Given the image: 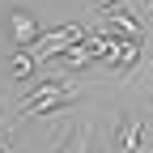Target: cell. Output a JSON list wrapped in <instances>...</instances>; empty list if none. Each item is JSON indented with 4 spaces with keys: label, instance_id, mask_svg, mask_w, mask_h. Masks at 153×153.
Listing matches in <instances>:
<instances>
[{
    "label": "cell",
    "instance_id": "obj_8",
    "mask_svg": "<svg viewBox=\"0 0 153 153\" xmlns=\"http://www.w3.org/2000/svg\"><path fill=\"white\" fill-rule=\"evenodd\" d=\"M60 153H89V128H76V132H72V140H68Z\"/></svg>",
    "mask_w": 153,
    "mask_h": 153
},
{
    "label": "cell",
    "instance_id": "obj_2",
    "mask_svg": "<svg viewBox=\"0 0 153 153\" xmlns=\"http://www.w3.org/2000/svg\"><path fill=\"white\" fill-rule=\"evenodd\" d=\"M85 34H89V26L68 22V26H60V30H43V34H38V43H34L30 51L38 55V60H60V51L72 47V43H81Z\"/></svg>",
    "mask_w": 153,
    "mask_h": 153
},
{
    "label": "cell",
    "instance_id": "obj_6",
    "mask_svg": "<svg viewBox=\"0 0 153 153\" xmlns=\"http://www.w3.org/2000/svg\"><path fill=\"white\" fill-rule=\"evenodd\" d=\"M34 64H38V55L30 47H17L13 60H9V76H13V81H30V76H34Z\"/></svg>",
    "mask_w": 153,
    "mask_h": 153
},
{
    "label": "cell",
    "instance_id": "obj_4",
    "mask_svg": "<svg viewBox=\"0 0 153 153\" xmlns=\"http://www.w3.org/2000/svg\"><path fill=\"white\" fill-rule=\"evenodd\" d=\"M106 26H111L115 34H123V38H136V43H145V26L136 22V13H128L123 4L106 9Z\"/></svg>",
    "mask_w": 153,
    "mask_h": 153
},
{
    "label": "cell",
    "instance_id": "obj_3",
    "mask_svg": "<svg viewBox=\"0 0 153 153\" xmlns=\"http://www.w3.org/2000/svg\"><path fill=\"white\" fill-rule=\"evenodd\" d=\"M9 34H13V43H17V47H34L43 30H38V22H34L26 9H13V13H9Z\"/></svg>",
    "mask_w": 153,
    "mask_h": 153
},
{
    "label": "cell",
    "instance_id": "obj_1",
    "mask_svg": "<svg viewBox=\"0 0 153 153\" xmlns=\"http://www.w3.org/2000/svg\"><path fill=\"white\" fill-rule=\"evenodd\" d=\"M76 98L72 94V85L64 81V76H47V81H34L30 89H26V98H22V119H30V115H47V111H60V106H68Z\"/></svg>",
    "mask_w": 153,
    "mask_h": 153
},
{
    "label": "cell",
    "instance_id": "obj_10",
    "mask_svg": "<svg viewBox=\"0 0 153 153\" xmlns=\"http://www.w3.org/2000/svg\"><path fill=\"white\" fill-rule=\"evenodd\" d=\"M149 22H153V0H149Z\"/></svg>",
    "mask_w": 153,
    "mask_h": 153
},
{
    "label": "cell",
    "instance_id": "obj_11",
    "mask_svg": "<svg viewBox=\"0 0 153 153\" xmlns=\"http://www.w3.org/2000/svg\"><path fill=\"white\" fill-rule=\"evenodd\" d=\"M0 153H4V145H0Z\"/></svg>",
    "mask_w": 153,
    "mask_h": 153
},
{
    "label": "cell",
    "instance_id": "obj_7",
    "mask_svg": "<svg viewBox=\"0 0 153 153\" xmlns=\"http://www.w3.org/2000/svg\"><path fill=\"white\" fill-rule=\"evenodd\" d=\"M60 60H64L68 68H94V64H98V55H94V51H89V43L81 38V43H72V47H64V51H60Z\"/></svg>",
    "mask_w": 153,
    "mask_h": 153
},
{
    "label": "cell",
    "instance_id": "obj_12",
    "mask_svg": "<svg viewBox=\"0 0 153 153\" xmlns=\"http://www.w3.org/2000/svg\"><path fill=\"white\" fill-rule=\"evenodd\" d=\"M145 4H149V0H145Z\"/></svg>",
    "mask_w": 153,
    "mask_h": 153
},
{
    "label": "cell",
    "instance_id": "obj_5",
    "mask_svg": "<svg viewBox=\"0 0 153 153\" xmlns=\"http://www.w3.org/2000/svg\"><path fill=\"white\" fill-rule=\"evenodd\" d=\"M115 153H145L140 149V119L136 115H123V128H119V145Z\"/></svg>",
    "mask_w": 153,
    "mask_h": 153
},
{
    "label": "cell",
    "instance_id": "obj_9",
    "mask_svg": "<svg viewBox=\"0 0 153 153\" xmlns=\"http://www.w3.org/2000/svg\"><path fill=\"white\" fill-rule=\"evenodd\" d=\"M89 4H94V9H102V13H106V9H115V4H123V0H89Z\"/></svg>",
    "mask_w": 153,
    "mask_h": 153
}]
</instances>
